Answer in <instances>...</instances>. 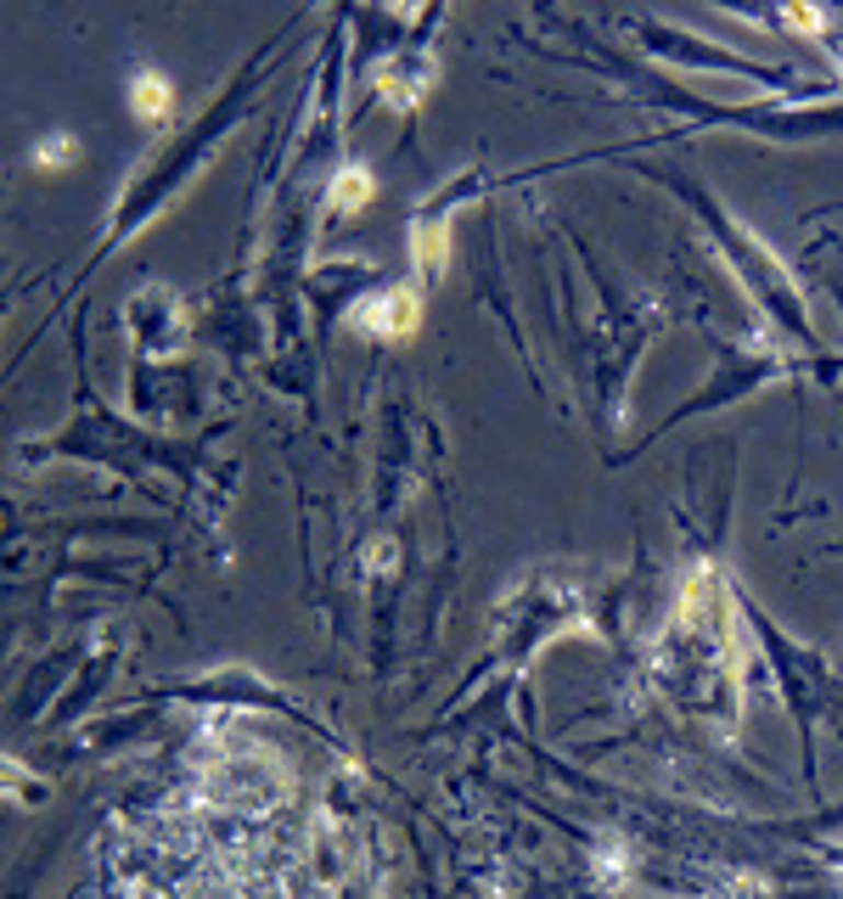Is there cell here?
<instances>
[{"label":"cell","mask_w":843,"mask_h":899,"mask_svg":"<svg viewBox=\"0 0 843 899\" xmlns=\"http://www.w3.org/2000/svg\"><path fill=\"white\" fill-rule=\"evenodd\" d=\"M361 315H366V327H377V332H406L417 321V298L399 287V293H383L377 304H366Z\"/></svg>","instance_id":"6da1fadb"},{"label":"cell","mask_w":843,"mask_h":899,"mask_svg":"<svg viewBox=\"0 0 843 899\" xmlns=\"http://www.w3.org/2000/svg\"><path fill=\"white\" fill-rule=\"evenodd\" d=\"M361 192H372L361 174H343V186H338V203H361Z\"/></svg>","instance_id":"7a4b0ae2"}]
</instances>
